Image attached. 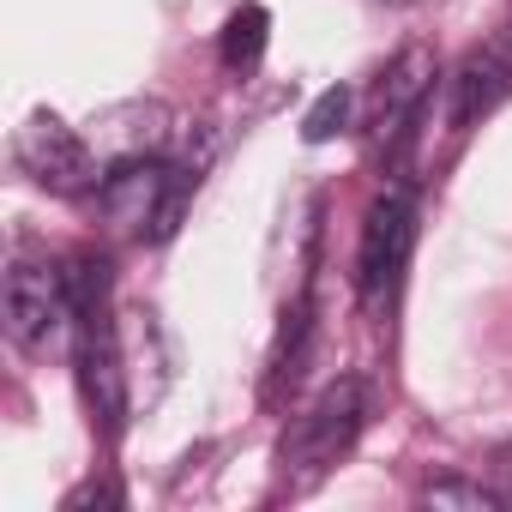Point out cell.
Masks as SVG:
<instances>
[{
	"instance_id": "obj_1",
	"label": "cell",
	"mask_w": 512,
	"mask_h": 512,
	"mask_svg": "<svg viewBox=\"0 0 512 512\" xmlns=\"http://www.w3.org/2000/svg\"><path fill=\"white\" fill-rule=\"evenodd\" d=\"M187 199H193V175L157 151H133L97 181V205L109 229L127 241H169L181 229Z\"/></svg>"
},
{
	"instance_id": "obj_2",
	"label": "cell",
	"mask_w": 512,
	"mask_h": 512,
	"mask_svg": "<svg viewBox=\"0 0 512 512\" xmlns=\"http://www.w3.org/2000/svg\"><path fill=\"white\" fill-rule=\"evenodd\" d=\"M362 422H368V386H362L356 374H344V380H332V386L296 416V428H290V440H284V464H290L302 482L326 476V470L356 446Z\"/></svg>"
},
{
	"instance_id": "obj_3",
	"label": "cell",
	"mask_w": 512,
	"mask_h": 512,
	"mask_svg": "<svg viewBox=\"0 0 512 512\" xmlns=\"http://www.w3.org/2000/svg\"><path fill=\"white\" fill-rule=\"evenodd\" d=\"M7 332L31 356L73 332V278L55 260L19 253V260L7 266Z\"/></svg>"
},
{
	"instance_id": "obj_4",
	"label": "cell",
	"mask_w": 512,
	"mask_h": 512,
	"mask_svg": "<svg viewBox=\"0 0 512 512\" xmlns=\"http://www.w3.org/2000/svg\"><path fill=\"white\" fill-rule=\"evenodd\" d=\"M410 247H416V193L410 187H386L368 217H362V247H356V290L368 308L392 302L410 266Z\"/></svg>"
},
{
	"instance_id": "obj_5",
	"label": "cell",
	"mask_w": 512,
	"mask_h": 512,
	"mask_svg": "<svg viewBox=\"0 0 512 512\" xmlns=\"http://www.w3.org/2000/svg\"><path fill=\"white\" fill-rule=\"evenodd\" d=\"M19 163H25V175H31L37 187H49V193H85V187L103 181V175H97V151H91L61 115H31V121L19 127Z\"/></svg>"
},
{
	"instance_id": "obj_6",
	"label": "cell",
	"mask_w": 512,
	"mask_h": 512,
	"mask_svg": "<svg viewBox=\"0 0 512 512\" xmlns=\"http://www.w3.org/2000/svg\"><path fill=\"white\" fill-rule=\"evenodd\" d=\"M512 91V25H500L488 43H476L452 73V127H476L500 97Z\"/></svg>"
},
{
	"instance_id": "obj_7",
	"label": "cell",
	"mask_w": 512,
	"mask_h": 512,
	"mask_svg": "<svg viewBox=\"0 0 512 512\" xmlns=\"http://www.w3.org/2000/svg\"><path fill=\"white\" fill-rule=\"evenodd\" d=\"M428 91H434V55H428L422 43L398 49V55H392V67H386V73H380V85H374V115H368V127L392 145V139L422 115Z\"/></svg>"
},
{
	"instance_id": "obj_8",
	"label": "cell",
	"mask_w": 512,
	"mask_h": 512,
	"mask_svg": "<svg viewBox=\"0 0 512 512\" xmlns=\"http://www.w3.org/2000/svg\"><path fill=\"white\" fill-rule=\"evenodd\" d=\"M266 7H241V13H229V25H223V61L229 67H253L260 61V49H266Z\"/></svg>"
},
{
	"instance_id": "obj_9",
	"label": "cell",
	"mask_w": 512,
	"mask_h": 512,
	"mask_svg": "<svg viewBox=\"0 0 512 512\" xmlns=\"http://www.w3.org/2000/svg\"><path fill=\"white\" fill-rule=\"evenodd\" d=\"M344 121H350V91L344 85H332L314 109H308V121H302V133L320 145V139H332V133H344Z\"/></svg>"
},
{
	"instance_id": "obj_10",
	"label": "cell",
	"mask_w": 512,
	"mask_h": 512,
	"mask_svg": "<svg viewBox=\"0 0 512 512\" xmlns=\"http://www.w3.org/2000/svg\"><path fill=\"white\" fill-rule=\"evenodd\" d=\"M422 500H428V506H500V500H512V494H506V488H482V482H428Z\"/></svg>"
},
{
	"instance_id": "obj_11",
	"label": "cell",
	"mask_w": 512,
	"mask_h": 512,
	"mask_svg": "<svg viewBox=\"0 0 512 512\" xmlns=\"http://www.w3.org/2000/svg\"><path fill=\"white\" fill-rule=\"evenodd\" d=\"M500 482H506V494H512V446L500 452Z\"/></svg>"
},
{
	"instance_id": "obj_12",
	"label": "cell",
	"mask_w": 512,
	"mask_h": 512,
	"mask_svg": "<svg viewBox=\"0 0 512 512\" xmlns=\"http://www.w3.org/2000/svg\"><path fill=\"white\" fill-rule=\"evenodd\" d=\"M374 7H410V0H374Z\"/></svg>"
}]
</instances>
